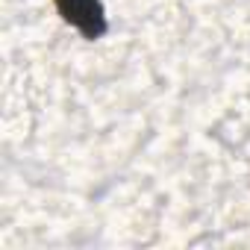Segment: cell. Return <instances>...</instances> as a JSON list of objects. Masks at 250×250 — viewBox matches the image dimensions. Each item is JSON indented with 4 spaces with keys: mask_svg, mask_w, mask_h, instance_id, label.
<instances>
[{
    "mask_svg": "<svg viewBox=\"0 0 250 250\" xmlns=\"http://www.w3.org/2000/svg\"><path fill=\"white\" fill-rule=\"evenodd\" d=\"M62 3V9L68 12V18L80 27V30H85V33H91V36H97L100 33V6H97V0H59Z\"/></svg>",
    "mask_w": 250,
    "mask_h": 250,
    "instance_id": "1",
    "label": "cell"
}]
</instances>
